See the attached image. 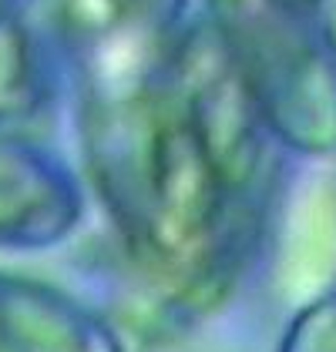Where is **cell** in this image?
Masks as SVG:
<instances>
[{"instance_id":"6da1fadb","label":"cell","mask_w":336,"mask_h":352,"mask_svg":"<svg viewBox=\"0 0 336 352\" xmlns=\"http://www.w3.org/2000/svg\"><path fill=\"white\" fill-rule=\"evenodd\" d=\"M330 0H209L266 124L303 148L336 141V17Z\"/></svg>"},{"instance_id":"7a4b0ae2","label":"cell","mask_w":336,"mask_h":352,"mask_svg":"<svg viewBox=\"0 0 336 352\" xmlns=\"http://www.w3.org/2000/svg\"><path fill=\"white\" fill-rule=\"evenodd\" d=\"M0 352H118V342L67 296L0 275Z\"/></svg>"},{"instance_id":"3957f363","label":"cell","mask_w":336,"mask_h":352,"mask_svg":"<svg viewBox=\"0 0 336 352\" xmlns=\"http://www.w3.org/2000/svg\"><path fill=\"white\" fill-rule=\"evenodd\" d=\"M74 198L51 168L0 148V242H44L67 225Z\"/></svg>"},{"instance_id":"277c9868","label":"cell","mask_w":336,"mask_h":352,"mask_svg":"<svg viewBox=\"0 0 336 352\" xmlns=\"http://www.w3.org/2000/svg\"><path fill=\"white\" fill-rule=\"evenodd\" d=\"M44 98V64L28 24L0 0V118H21Z\"/></svg>"},{"instance_id":"5b68a950","label":"cell","mask_w":336,"mask_h":352,"mask_svg":"<svg viewBox=\"0 0 336 352\" xmlns=\"http://www.w3.org/2000/svg\"><path fill=\"white\" fill-rule=\"evenodd\" d=\"M148 0H51L54 21L78 41H101L128 28Z\"/></svg>"},{"instance_id":"8992f818","label":"cell","mask_w":336,"mask_h":352,"mask_svg":"<svg viewBox=\"0 0 336 352\" xmlns=\"http://www.w3.org/2000/svg\"><path fill=\"white\" fill-rule=\"evenodd\" d=\"M280 352H336V296L313 302L289 325Z\"/></svg>"}]
</instances>
